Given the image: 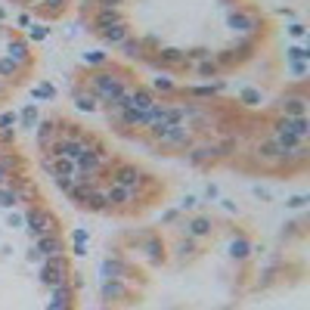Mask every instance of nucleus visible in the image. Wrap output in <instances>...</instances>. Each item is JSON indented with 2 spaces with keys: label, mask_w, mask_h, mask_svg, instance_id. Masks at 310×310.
I'll list each match as a JSON object with an SVG mask.
<instances>
[{
  "label": "nucleus",
  "mask_w": 310,
  "mask_h": 310,
  "mask_svg": "<svg viewBox=\"0 0 310 310\" xmlns=\"http://www.w3.org/2000/svg\"><path fill=\"white\" fill-rule=\"evenodd\" d=\"M90 81V93H93V99L96 102H112V99H118L121 96V90L127 87L124 84V78H118V75H112V71H96V75H90L87 78Z\"/></svg>",
  "instance_id": "obj_1"
},
{
  "label": "nucleus",
  "mask_w": 310,
  "mask_h": 310,
  "mask_svg": "<svg viewBox=\"0 0 310 310\" xmlns=\"http://www.w3.org/2000/svg\"><path fill=\"white\" fill-rule=\"evenodd\" d=\"M59 230L56 217H53L47 208H28L25 211V233L31 239H41V236H53Z\"/></svg>",
  "instance_id": "obj_2"
},
{
  "label": "nucleus",
  "mask_w": 310,
  "mask_h": 310,
  "mask_svg": "<svg viewBox=\"0 0 310 310\" xmlns=\"http://www.w3.org/2000/svg\"><path fill=\"white\" fill-rule=\"evenodd\" d=\"M65 276H68V267H65L62 254H53V258H44V261L38 264V279H41L47 288H56V285L68 282Z\"/></svg>",
  "instance_id": "obj_3"
},
{
  "label": "nucleus",
  "mask_w": 310,
  "mask_h": 310,
  "mask_svg": "<svg viewBox=\"0 0 310 310\" xmlns=\"http://www.w3.org/2000/svg\"><path fill=\"white\" fill-rule=\"evenodd\" d=\"M158 149H189L192 146V131L186 124H171L168 127V134H161L155 140Z\"/></svg>",
  "instance_id": "obj_4"
},
{
  "label": "nucleus",
  "mask_w": 310,
  "mask_h": 310,
  "mask_svg": "<svg viewBox=\"0 0 310 310\" xmlns=\"http://www.w3.org/2000/svg\"><path fill=\"white\" fill-rule=\"evenodd\" d=\"M84 146H87V143H84L81 137H56V140H53V146H47V155L75 161V158L84 152Z\"/></svg>",
  "instance_id": "obj_5"
},
{
  "label": "nucleus",
  "mask_w": 310,
  "mask_h": 310,
  "mask_svg": "<svg viewBox=\"0 0 310 310\" xmlns=\"http://www.w3.org/2000/svg\"><path fill=\"white\" fill-rule=\"evenodd\" d=\"M106 165V155H102V149L99 146H84V152L75 158V168H78V174H99V168Z\"/></svg>",
  "instance_id": "obj_6"
},
{
  "label": "nucleus",
  "mask_w": 310,
  "mask_h": 310,
  "mask_svg": "<svg viewBox=\"0 0 310 310\" xmlns=\"http://www.w3.org/2000/svg\"><path fill=\"white\" fill-rule=\"evenodd\" d=\"M112 180H115L118 186L140 189V183H143V174H140V168H137V165H118V168H115V174H112Z\"/></svg>",
  "instance_id": "obj_7"
},
{
  "label": "nucleus",
  "mask_w": 310,
  "mask_h": 310,
  "mask_svg": "<svg viewBox=\"0 0 310 310\" xmlns=\"http://www.w3.org/2000/svg\"><path fill=\"white\" fill-rule=\"evenodd\" d=\"M227 25H230V31H236V34H254V28H258V19H254L251 13L236 10V13L227 16Z\"/></svg>",
  "instance_id": "obj_8"
},
{
  "label": "nucleus",
  "mask_w": 310,
  "mask_h": 310,
  "mask_svg": "<svg viewBox=\"0 0 310 310\" xmlns=\"http://www.w3.org/2000/svg\"><path fill=\"white\" fill-rule=\"evenodd\" d=\"M155 56H158V65H168V68H186L189 65L186 50H177V47H161Z\"/></svg>",
  "instance_id": "obj_9"
},
{
  "label": "nucleus",
  "mask_w": 310,
  "mask_h": 310,
  "mask_svg": "<svg viewBox=\"0 0 310 310\" xmlns=\"http://www.w3.org/2000/svg\"><path fill=\"white\" fill-rule=\"evenodd\" d=\"M50 291H53V298H50L47 310H71L75 291H71V285H68V282H62V285H56V288H50Z\"/></svg>",
  "instance_id": "obj_10"
},
{
  "label": "nucleus",
  "mask_w": 310,
  "mask_h": 310,
  "mask_svg": "<svg viewBox=\"0 0 310 310\" xmlns=\"http://www.w3.org/2000/svg\"><path fill=\"white\" fill-rule=\"evenodd\" d=\"M279 112H282L285 118H301V115L307 112V96H301V93L282 96V99H279Z\"/></svg>",
  "instance_id": "obj_11"
},
{
  "label": "nucleus",
  "mask_w": 310,
  "mask_h": 310,
  "mask_svg": "<svg viewBox=\"0 0 310 310\" xmlns=\"http://www.w3.org/2000/svg\"><path fill=\"white\" fill-rule=\"evenodd\" d=\"M7 56L19 65V68H25L28 62H31V53H28V44L22 41V38H10V44H7Z\"/></svg>",
  "instance_id": "obj_12"
},
{
  "label": "nucleus",
  "mask_w": 310,
  "mask_h": 310,
  "mask_svg": "<svg viewBox=\"0 0 310 310\" xmlns=\"http://www.w3.org/2000/svg\"><path fill=\"white\" fill-rule=\"evenodd\" d=\"M186 236H192V239H202V236H208L211 230H214V224H211V217H205V214H195V217H189L186 221Z\"/></svg>",
  "instance_id": "obj_13"
},
{
  "label": "nucleus",
  "mask_w": 310,
  "mask_h": 310,
  "mask_svg": "<svg viewBox=\"0 0 310 310\" xmlns=\"http://www.w3.org/2000/svg\"><path fill=\"white\" fill-rule=\"evenodd\" d=\"M127 106H131V109H140V112H146V109L155 106V93H152L149 87H134V90H131V99H127Z\"/></svg>",
  "instance_id": "obj_14"
},
{
  "label": "nucleus",
  "mask_w": 310,
  "mask_h": 310,
  "mask_svg": "<svg viewBox=\"0 0 310 310\" xmlns=\"http://www.w3.org/2000/svg\"><path fill=\"white\" fill-rule=\"evenodd\" d=\"M109 192V208H121V205H131L134 198H137V189H127V186H118V183H112V189H106Z\"/></svg>",
  "instance_id": "obj_15"
},
{
  "label": "nucleus",
  "mask_w": 310,
  "mask_h": 310,
  "mask_svg": "<svg viewBox=\"0 0 310 310\" xmlns=\"http://www.w3.org/2000/svg\"><path fill=\"white\" fill-rule=\"evenodd\" d=\"M34 248H38L44 258H53V254H62V239H59V233H53V236H41V239H34Z\"/></svg>",
  "instance_id": "obj_16"
},
{
  "label": "nucleus",
  "mask_w": 310,
  "mask_h": 310,
  "mask_svg": "<svg viewBox=\"0 0 310 310\" xmlns=\"http://www.w3.org/2000/svg\"><path fill=\"white\" fill-rule=\"evenodd\" d=\"M99 38L106 41V44H121L124 38H131V31H127V22H115V25H106V28H99Z\"/></svg>",
  "instance_id": "obj_17"
},
{
  "label": "nucleus",
  "mask_w": 310,
  "mask_h": 310,
  "mask_svg": "<svg viewBox=\"0 0 310 310\" xmlns=\"http://www.w3.org/2000/svg\"><path fill=\"white\" fill-rule=\"evenodd\" d=\"M102 298L106 301H124L127 298V285H124V279H102Z\"/></svg>",
  "instance_id": "obj_18"
},
{
  "label": "nucleus",
  "mask_w": 310,
  "mask_h": 310,
  "mask_svg": "<svg viewBox=\"0 0 310 310\" xmlns=\"http://www.w3.org/2000/svg\"><path fill=\"white\" fill-rule=\"evenodd\" d=\"M214 158H221L217 155V146H195V149L189 152V161L198 168V165H208V161H214Z\"/></svg>",
  "instance_id": "obj_19"
},
{
  "label": "nucleus",
  "mask_w": 310,
  "mask_h": 310,
  "mask_svg": "<svg viewBox=\"0 0 310 310\" xmlns=\"http://www.w3.org/2000/svg\"><path fill=\"white\" fill-rule=\"evenodd\" d=\"M115 22H124V19H121V13H118V10H112V7H99V10H96V16H93V25H96V28L115 25Z\"/></svg>",
  "instance_id": "obj_20"
},
{
  "label": "nucleus",
  "mask_w": 310,
  "mask_h": 310,
  "mask_svg": "<svg viewBox=\"0 0 310 310\" xmlns=\"http://www.w3.org/2000/svg\"><path fill=\"white\" fill-rule=\"evenodd\" d=\"M34 137H38L41 146H50L53 140H56V121L47 118V121H38V131H34Z\"/></svg>",
  "instance_id": "obj_21"
},
{
  "label": "nucleus",
  "mask_w": 310,
  "mask_h": 310,
  "mask_svg": "<svg viewBox=\"0 0 310 310\" xmlns=\"http://www.w3.org/2000/svg\"><path fill=\"white\" fill-rule=\"evenodd\" d=\"M99 273H102V279H124L127 267H124L118 258H115V261L109 258V261H102V264H99Z\"/></svg>",
  "instance_id": "obj_22"
},
{
  "label": "nucleus",
  "mask_w": 310,
  "mask_h": 310,
  "mask_svg": "<svg viewBox=\"0 0 310 310\" xmlns=\"http://www.w3.org/2000/svg\"><path fill=\"white\" fill-rule=\"evenodd\" d=\"M84 205H87L90 211H106V208H109V192H106V189H90L87 198H84Z\"/></svg>",
  "instance_id": "obj_23"
},
{
  "label": "nucleus",
  "mask_w": 310,
  "mask_h": 310,
  "mask_svg": "<svg viewBox=\"0 0 310 310\" xmlns=\"http://www.w3.org/2000/svg\"><path fill=\"white\" fill-rule=\"evenodd\" d=\"M248 254H251V242L245 239V236H236V239L230 242V258L233 261H245Z\"/></svg>",
  "instance_id": "obj_24"
},
{
  "label": "nucleus",
  "mask_w": 310,
  "mask_h": 310,
  "mask_svg": "<svg viewBox=\"0 0 310 310\" xmlns=\"http://www.w3.org/2000/svg\"><path fill=\"white\" fill-rule=\"evenodd\" d=\"M258 158L261 161H282V149L276 146V140H267L258 146Z\"/></svg>",
  "instance_id": "obj_25"
},
{
  "label": "nucleus",
  "mask_w": 310,
  "mask_h": 310,
  "mask_svg": "<svg viewBox=\"0 0 310 310\" xmlns=\"http://www.w3.org/2000/svg\"><path fill=\"white\" fill-rule=\"evenodd\" d=\"M81 62L90 65V68H106V65H109V56H106L102 50H90V53H84V56H81Z\"/></svg>",
  "instance_id": "obj_26"
},
{
  "label": "nucleus",
  "mask_w": 310,
  "mask_h": 310,
  "mask_svg": "<svg viewBox=\"0 0 310 310\" xmlns=\"http://www.w3.org/2000/svg\"><path fill=\"white\" fill-rule=\"evenodd\" d=\"M38 106H25L22 109V118H19V124H22V131H34L38 127Z\"/></svg>",
  "instance_id": "obj_27"
},
{
  "label": "nucleus",
  "mask_w": 310,
  "mask_h": 310,
  "mask_svg": "<svg viewBox=\"0 0 310 310\" xmlns=\"http://www.w3.org/2000/svg\"><path fill=\"white\" fill-rule=\"evenodd\" d=\"M149 90L152 93H174V81H171V75H158V78H152V84H149Z\"/></svg>",
  "instance_id": "obj_28"
},
{
  "label": "nucleus",
  "mask_w": 310,
  "mask_h": 310,
  "mask_svg": "<svg viewBox=\"0 0 310 310\" xmlns=\"http://www.w3.org/2000/svg\"><path fill=\"white\" fill-rule=\"evenodd\" d=\"M118 47L124 50V56H131V59H140V56H143V41H134V38H124V41H121Z\"/></svg>",
  "instance_id": "obj_29"
},
{
  "label": "nucleus",
  "mask_w": 310,
  "mask_h": 310,
  "mask_svg": "<svg viewBox=\"0 0 310 310\" xmlns=\"http://www.w3.org/2000/svg\"><path fill=\"white\" fill-rule=\"evenodd\" d=\"M118 118H121V124H124V127H140L143 112H140V109H121Z\"/></svg>",
  "instance_id": "obj_30"
},
{
  "label": "nucleus",
  "mask_w": 310,
  "mask_h": 310,
  "mask_svg": "<svg viewBox=\"0 0 310 310\" xmlns=\"http://www.w3.org/2000/svg\"><path fill=\"white\" fill-rule=\"evenodd\" d=\"M19 205V192H16L13 186H0V208H16Z\"/></svg>",
  "instance_id": "obj_31"
},
{
  "label": "nucleus",
  "mask_w": 310,
  "mask_h": 310,
  "mask_svg": "<svg viewBox=\"0 0 310 310\" xmlns=\"http://www.w3.org/2000/svg\"><path fill=\"white\" fill-rule=\"evenodd\" d=\"M75 106L81 109V112H93L96 99H93V93H87V90H78V93H75Z\"/></svg>",
  "instance_id": "obj_32"
},
{
  "label": "nucleus",
  "mask_w": 310,
  "mask_h": 310,
  "mask_svg": "<svg viewBox=\"0 0 310 310\" xmlns=\"http://www.w3.org/2000/svg\"><path fill=\"white\" fill-rule=\"evenodd\" d=\"M47 34H50V28L41 25V22H31V25H28V41H34V44L47 41Z\"/></svg>",
  "instance_id": "obj_33"
},
{
  "label": "nucleus",
  "mask_w": 310,
  "mask_h": 310,
  "mask_svg": "<svg viewBox=\"0 0 310 310\" xmlns=\"http://www.w3.org/2000/svg\"><path fill=\"white\" fill-rule=\"evenodd\" d=\"M285 59L288 62H307L310 59V47H288L285 50Z\"/></svg>",
  "instance_id": "obj_34"
},
{
  "label": "nucleus",
  "mask_w": 310,
  "mask_h": 310,
  "mask_svg": "<svg viewBox=\"0 0 310 310\" xmlns=\"http://www.w3.org/2000/svg\"><path fill=\"white\" fill-rule=\"evenodd\" d=\"M221 90H224V81L205 84V87H189V93H192V96H214V93H221Z\"/></svg>",
  "instance_id": "obj_35"
},
{
  "label": "nucleus",
  "mask_w": 310,
  "mask_h": 310,
  "mask_svg": "<svg viewBox=\"0 0 310 310\" xmlns=\"http://www.w3.org/2000/svg\"><path fill=\"white\" fill-rule=\"evenodd\" d=\"M239 99H242L245 106H261V102H264V96H261V90H254V87H245L242 93H239Z\"/></svg>",
  "instance_id": "obj_36"
},
{
  "label": "nucleus",
  "mask_w": 310,
  "mask_h": 310,
  "mask_svg": "<svg viewBox=\"0 0 310 310\" xmlns=\"http://www.w3.org/2000/svg\"><path fill=\"white\" fill-rule=\"evenodd\" d=\"M16 75H19V65L10 56H0V78H16Z\"/></svg>",
  "instance_id": "obj_37"
},
{
  "label": "nucleus",
  "mask_w": 310,
  "mask_h": 310,
  "mask_svg": "<svg viewBox=\"0 0 310 310\" xmlns=\"http://www.w3.org/2000/svg\"><path fill=\"white\" fill-rule=\"evenodd\" d=\"M217 68H221V65H217L211 56L208 59H198L195 62V71H198V75H217Z\"/></svg>",
  "instance_id": "obj_38"
},
{
  "label": "nucleus",
  "mask_w": 310,
  "mask_h": 310,
  "mask_svg": "<svg viewBox=\"0 0 310 310\" xmlns=\"http://www.w3.org/2000/svg\"><path fill=\"white\" fill-rule=\"evenodd\" d=\"M304 205H310V195H307V192H301V195H291V198H285V208H291V211H301Z\"/></svg>",
  "instance_id": "obj_39"
},
{
  "label": "nucleus",
  "mask_w": 310,
  "mask_h": 310,
  "mask_svg": "<svg viewBox=\"0 0 310 310\" xmlns=\"http://www.w3.org/2000/svg\"><path fill=\"white\" fill-rule=\"evenodd\" d=\"M7 227L10 230H25V214H19V211H16V208H10V214H7Z\"/></svg>",
  "instance_id": "obj_40"
},
{
  "label": "nucleus",
  "mask_w": 310,
  "mask_h": 310,
  "mask_svg": "<svg viewBox=\"0 0 310 310\" xmlns=\"http://www.w3.org/2000/svg\"><path fill=\"white\" fill-rule=\"evenodd\" d=\"M31 96L34 99H53V96H56V90H53L50 84H38V87L31 90Z\"/></svg>",
  "instance_id": "obj_41"
},
{
  "label": "nucleus",
  "mask_w": 310,
  "mask_h": 310,
  "mask_svg": "<svg viewBox=\"0 0 310 310\" xmlns=\"http://www.w3.org/2000/svg\"><path fill=\"white\" fill-rule=\"evenodd\" d=\"M180 258H189V254H195V242H192V236L189 239H183V242H177V248H174Z\"/></svg>",
  "instance_id": "obj_42"
},
{
  "label": "nucleus",
  "mask_w": 310,
  "mask_h": 310,
  "mask_svg": "<svg viewBox=\"0 0 310 310\" xmlns=\"http://www.w3.org/2000/svg\"><path fill=\"white\" fill-rule=\"evenodd\" d=\"M307 62H288V75H295V78H307Z\"/></svg>",
  "instance_id": "obj_43"
},
{
  "label": "nucleus",
  "mask_w": 310,
  "mask_h": 310,
  "mask_svg": "<svg viewBox=\"0 0 310 310\" xmlns=\"http://www.w3.org/2000/svg\"><path fill=\"white\" fill-rule=\"evenodd\" d=\"M288 34H291V38H295V41H301V38H307V28L301 25V22H291L288 28H285Z\"/></svg>",
  "instance_id": "obj_44"
},
{
  "label": "nucleus",
  "mask_w": 310,
  "mask_h": 310,
  "mask_svg": "<svg viewBox=\"0 0 310 310\" xmlns=\"http://www.w3.org/2000/svg\"><path fill=\"white\" fill-rule=\"evenodd\" d=\"M53 180H56V186H59L65 195H68V189H71V186H75V177H65V174H62V177H53Z\"/></svg>",
  "instance_id": "obj_45"
},
{
  "label": "nucleus",
  "mask_w": 310,
  "mask_h": 310,
  "mask_svg": "<svg viewBox=\"0 0 310 310\" xmlns=\"http://www.w3.org/2000/svg\"><path fill=\"white\" fill-rule=\"evenodd\" d=\"M13 124H19V115H16V112H4V115H0V131H4V127H13Z\"/></svg>",
  "instance_id": "obj_46"
},
{
  "label": "nucleus",
  "mask_w": 310,
  "mask_h": 310,
  "mask_svg": "<svg viewBox=\"0 0 310 310\" xmlns=\"http://www.w3.org/2000/svg\"><path fill=\"white\" fill-rule=\"evenodd\" d=\"M146 251H149V258H152V261H158V258H161V245H158V239H149Z\"/></svg>",
  "instance_id": "obj_47"
},
{
  "label": "nucleus",
  "mask_w": 310,
  "mask_h": 310,
  "mask_svg": "<svg viewBox=\"0 0 310 310\" xmlns=\"http://www.w3.org/2000/svg\"><path fill=\"white\" fill-rule=\"evenodd\" d=\"M195 205H198V198H195V195H186L183 202H180V211H195Z\"/></svg>",
  "instance_id": "obj_48"
},
{
  "label": "nucleus",
  "mask_w": 310,
  "mask_h": 310,
  "mask_svg": "<svg viewBox=\"0 0 310 310\" xmlns=\"http://www.w3.org/2000/svg\"><path fill=\"white\" fill-rule=\"evenodd\" d=\"M221 205H224V211H227V214H239V205H236L233 198H221Z\"/></svg>",
  "instance_id": "obj_49"
},
{
  "label": "nucleus",
  "mask_w": 310,
  "mask_h": 310,
  "mask_svg": "<svg viewBox=\"0 0 310 310\" xmlns=\"http://www.w3.org/2000/svg\"><path fill=\"white\" fill-rule=\"evenodd\" d=\"M71 251H75V258H87V242H75Z\"/></svg>",
  "instance_id": "obj_50"
},
{
  "label": "nucleus",
  "mask_w": 310,
  "mask_h": 310,
  "mask_svg": "<svg viewBox=\"0 0 310 310\" xmlns=\"http://www.w3.org/2000/svg\"><path fill=\"white\" fill-rule=\"evenodd\" d=\"M28 261H31V264H41V261H44V254H41L38 248L31 245V248H28Z\"/></svg>",
  "instance_id": "obj_51"
},
{
  "label": "nucleus",
  "mask_w": 310,
  "mask_h": 310,
  "mask_svg": "<svg viewBox=\"0 0 310 310\" xmlns=\"http://www.w3.org/2000/svg\"><path fill=\"white\" fill-rule=\"evenodd\" d=\"M44 7L56 13V10H62V7H65V0H44Z\"/></svg>",
  "instance_id": "obj_52"
},
{
  "label": "nucleus",
  "mask_w": 310,
  "mask_h": 310,
  "mask_svg": "<svg viewBox=\"0 0 310 310\" xmlns=\"http://www.w3.org/2000/svg\"><path fill=\"white\" fill-rule=\"evenodd\" d=\"M0 140H4V143H13V140H16V131H10V127H4V131H0Z\"/></svg>",
  "instance_id": "obj_53"
},
{
  "label": "nucleus",
  "mask_w": 310,
  "mask_h": 310,
  "mask_svg": "<svg viewBox=\"0 0 310 310\" xmlns=\"http://www.w3.org/2000/svg\"><path fill=\"white\" fill-rule=\"evenodd\" d=\"M71 239H75V242H87V230H75V233H71Z\"/></svg>",
  "instance_id": "obj_54"
},
{
  "label": "nucleus",
  "mask_w": 310,
  "mask_h": 310,
  "mask_svg": "<svg viewBox=\"0 0 310 310\" xmlns=\"http://www.w3.org/2000/svg\"><path fill=\"white\" fill-rule=\"evenodd\" d=\"M251 192H254V195H258V198H270V189H264V186H254Z\"/></svg>",
  "instance_id": "obj_55"
},
{
  "label": "nucleus",
  "mask_w": 310,
  "mask_h": 310,
  "mask_svg": "<svg viewBox=\"0 0 310 310\" xmlns=\"http://www.w3.org/2000/svg\"><path fill=\"white\" fill-rule=\"evenodd\" d=\"M205 195H208V198H217V195H221V189H217L214 183H208V189H205Z\"/></svg>",
  "instance_id": "obj_56"
},
{
  "label": "nucleus",
  "mask_w": 310,
  "mask_h": 310,
  "mask_svg": "<svg viewBox=\"0 0 310 310\" xmlns=\"http://www.w3.org/2000/svg\"><path fill=\"white\" fill-rule=\"evenodd\" d=\"M174 217H177V208H171V211H165V214H161V221H165V224H171V221H174Z\"/></svg>",
  "instance_id": "obj_57"
},
{
  "label": "nucleus",
  "mask_w": 310,
  "mask_h": 310,
  "mask_svg": "<svg viewBox=\"0 0 310 310\" xmlns=\"http://www.w3.org/2000/svg\"><path fill=\"white\" fill-rule=\"evenodd\" d=\"M121 4H124V0H99V7H112V10L121 7Z\"/></svg>",
  "instance_id": "obj_58"
},
{
  "label": "nucleus",
  "mask_w": 310,
  "mask_h": 310,
  "mask_svg": "<svg viewBox=\"0 0 310 310\" xmlns=\"http://www.w3.org/2000/svg\"><path fill=\"white\" fill-rule=\"evenodd\" d=\"M7 183V165H0V186Z\"/></svg>",
  "instance_id": "obj_59"
},
{
  "label": "nucleus",
  "mask_w": 310,
  "mask_h": 310,
  "mask_svg": "<svg viewBox=\"0 0 310 310\" xmlns=\"http://www.w3.org/2000/svg\"><path fill=\"white\" fill-rule=\"evenodd\" d=\"M0 93H4V84H0Z\"/></svg>",
  "instance_id": "obj_60"
}]
</instances>
